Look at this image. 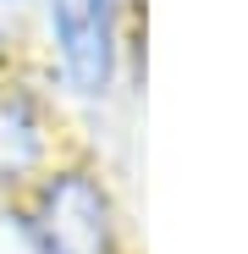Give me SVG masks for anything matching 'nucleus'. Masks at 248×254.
I'll return each instance as SVG.
<instances>
[{"label": "nucleus", "mask_w": 248, "mask_h": 254, "mask_svg": "<svg viewBox=\"0 0 248 254\" xmlns=\"http://www.w3.org/2000/svg\"><path fill=\"white\" fill-rule=\"evenodd\" d=\"M0 238L11 243V254H133L116 166L72 144L33 177L22 199L0 204Z\"/></svg>", "instance_id": "f03ea898"}, {"label": "nucleus", "mask_w": 248, "mask_h": 254, "mask_svg": "<svg viewBox=\"0 0 248 254\" xmlns=\"http://www.w3.org/2000/svg\"><path fill=\"white\" fill-rule=\"evenodd\" d=\"M72 144H77V127L66 105L45 89V77L28 61L0 66V204L22 199L33 177L55 166Z\"/></svg>", "instance_id": "7ed1b4c3"}, {"label": "nucleus", "mask_w": 248, "mask_h": 254, "mask_svg": "<svg viewBox=\"0 0 248 254\" xmlns=\"http://www.w3.org/2000/svg\"><path fill=\"white\" fill-rule=\"evenodd\" d=\"M133 6H138V11H144V0H133Z\"/></svg>", "instance_id": "39448f33"}, {"label": "nucleus", "mask_w": 248, "mask_h": 254, "mask_svg": "<svg viewBox=\"0 0 248 254\" xmlns=\"http://www.w3.org/2000/svg\"><path fill=\"white\" fill-rule=\"evenodd\" d=\"M28 66L77 122H105L144 94V11L133 0H39Z\"/></svg>", "instance_id": "f257e3e1"}, {"label": "nucleus", "mask_w": 248, "mask_h": 254, "mask_svg": "<svg viewBox=\"0 0 248 254\" xmlns=\"http://www.w3.org/2000/svg\"><path fill=\"white\" fill-rule=\"evenodd\" d=\"M33 17L39 0H0V66H17L33 50Z\"/></svg>", "instance_id": "20e7f679"}]
</instances>
